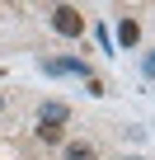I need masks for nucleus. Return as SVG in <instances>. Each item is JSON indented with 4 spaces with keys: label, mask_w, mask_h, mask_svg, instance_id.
<instances>
[{
    "label": "nucleus",
    "mask_w": 155,
    "mask_h": 160,
    "mask_svg": "<svg viewBox=\"0 0 155 160\" xmlns=\"http://www.w3.org/2000/svg\"><path fill=\"white\" fill-rule=\"evenodd\" d=\"M52 28H56L61 38H80V33H85V14L75 10V5H56V10H52Z\"/></svg>",
    "instance_id": "f257e3e1"
},
{
    "label": "nucleus",
    "mask_w": 155,
    "mask_h": 160,
    "mask_svg": "<svg viewBox=\"0 0 155 160\" xmlns=\"http://www.w3.org/2000/svg\"><path fill=\"white\" fill-rule=\"evenodd\" d=\"M38 66H42L47 75H85V80L94 75V71H90V66H85L80 57H42Z\"/></svg>",
    "instance_id": "f03ea898"
},
{
    "label": "nucleus",
    "mask_w": 155,
    "mask_h": 160,
    "mask_svg": "<svg viewBox=\"0 0 155 160\" xmlns=\"http://www.w3.org/2000/svg\"><path fill=\"white\" fill-rule=\"evenodd\" d=\"M38 122H52V127L70 122V104H61V99H42V104H38Z\"/></svg>",
    "instance_id": "7ed1b4c3"
},
{
    "label": "nucleus",
    "mask_w": 155,
    "mask_h": 160,
    "mask_svg": "<svg viewBox=\"0 0 155 160\" xmlns=\"http://www.w3.org/2000/svg\"><path fill=\"white\" fill-rule=\"evenodd\" d=\"M61 160H99V146L94 141H66Z\"/></svg>",
    "instance_id": "20e7f679"
},
{
    "label": "nucleus",
    "mask_w": 155,
    "mask_h": 160,
    "mask_svg": "<svg viewBox=\"0 0 155 160\" xmlns=\"http://www.w3.org/2000/svg\"><path fill=\"white\" fill-rule=\"evenodd\" d=\"M118 42H122V47H136V42H141V24H136L132 14L118 24Z\"/></svg>",
    "instance_id": "39448f33"
},
{
    "label": "nucleus",
    "mask_w": 155,
    "mask_h": 160,
    "mask_svg": "<svg viewBox=\"0 0 155 160\" xmlns=\"http://www.w3.org/2000/svg\"><path fill=\"white\" fill-rule=\"evenodd\" d=\"M33 137H38L42 146H56V141H61L66 132H61V127H52V122H38V132H33Z\"/></svg>",
    "instance_id": "423d86ee"
},
{
    "label": "nucleus",
    "mask_w": 155,
    "mask_h": 160,
    "mask_svg": "<svg viewBox=\"0 0 155 160\" xmlns=\"http://www.w3.org/2000/svg\"><path fill=\"white\" fill-rule=\"evenodd\" d=\"M122 160H146V155H122Z\"/></svg>",
    "instance_id": "0eeeda50"
},
{
    "label": "nucleus",
    "mask_w": 155,
    "mask_h": 160,
    "mask_svg": "<svg viewBox=\"0 0 155 160\" xmlns=\"http://www.w3.org/2000/svg\"><path fill=\"white\" fill-rule=\"evenodd\" d=\"M0 113H5V94H0Z\"/></svg>",
    "instance_id": "6e6552de"
}]
</instances>
